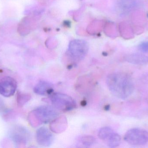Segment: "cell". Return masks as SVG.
<instances>
[{
    "mask_svg": "<svg viewBox=\"0 0 148 148\" xmlns=\"http://www.w3.org/2000/svg\"><path fill=\"white\" fill-rule=\"evenodd\" d=\"M17 83L12 77L7 76L0 81V94L8 97L14 95L16 91Z\"/></svg>",
    "mask_w": 148,
    "mask_h": 148,
    "instance_id": "obj_8",
    "label": "cell"
},
{
    "mask_svg": "<svg viewBox=\"0 0 148 148\" xmlns=\"http://www.w3.org/2000/svg\"><path fill=\"white\" fill-rule=\"evenodd\" d=\"M5 109V106L4 103L1 99L0 98V113L3 111Z\"/></svg>",
    "mask_w": 148,
    "mask_h": 148,
    "instance_id": "obj_16",
    "label": "cell"
},
{
    "mask_svg": "<svg viewBox=\"0 0 148 148\" xmlns=\"http://www.w3.org/2000/svg\"><path fill=\"white\" fill-rule=\"evenodd\" d=\"M124 139L126 142L133 146H140L148 142V132L140 128H133L127 131Z\"/></svg>",
    "mask_w": 148,
    "mask_h": 148,
    "instance_id": "obj_5",
    "label": "cell"
},
{
    "mask_svg": "<svg viewBox=\"0 0 148 148\" xmlns=\"http://www.w3.org/2000/svg\"><path fill=\"white\" fill-rule=\"evenodd\" d=\"M49 99L53 107L58 110L68 112L76 107V103L72 97L62 93H53L49 96Z\"/></svg>",
    "mask_w": 148,
    "mask_h": 148,
    "instance_id": "obj_4",
    "label": "cell"
},
{
    "mask_svg": "<svg viewBox=\"0 0 148 148\" xmlns=\"http://www.w3.org/2000/svg\"><path fill=\"white\" fill-rule=\"evenodd\" d=\"M88 43L84 40L75 39L70 41L68 48L67 56L70 61L77 63L82 61L88 51Z\"/></svg>",
    "mask_w": 148,
    "mask_h": 148,
    "instance_id": "obj_3",
    "label": "cell"
},
{
    "mask_svg": "<svg viewBox=\"0 0 148 148\" xmlns=\"http://www.w3.org/2000/svg\"><path fill=\"white\" fill-rule=\"evenodd\" d=\"M9 138L16 146L27 145L30 141L29 131L23 127L16 126L12 127L8 133Z\"/></svg>",
    "mask_w": 148,
    "mask_h": 148,
    "instance_id": "obj_6",
    "label": "cell"
},
{
    "mask_svg": "<svg viewBox=\"0 0 148 148\" xmlns=\"http://www.w3.org/2000/svg\"><path fill=\"white\" fill-rule=\"evenodd\" d=\"M126 60L131 64L144 65L148 63V56L143 54L135 53L128 55L126 57Z\"/></svg>",
    "mask_w": 148,
    "mask_h": 148,
    "instance_id": "obj_12",
    "label": "cell"
},
{
    "mask_svg": "<svg viewBox=\"0 0 148 148\" xmlns=\"http://www.w3.org/2000/svg\"><path fill=\"white\" fill-rule=\"evenodd\" d=\"M139 50L143 53H148V41L142 43L138 47Z\"/></svg>",
    "mask_w": 148,
    "mask_h": 148,
    "instance_id": "obj_15",
    "label": "cell"
},
{
    "mask_svg": "<svg viewBox=\"0 0 148 148\" xmlns=\"http://www.w3.org/2000/svg\"><path fill=\"white\" fill-rule=\"evenodd\" d=\"M107 83L112 94L121 100L128 98L134 89L131 77L122 72H115L109 75L107 77Z\"/></svg>",
    "mask_w": 148,
    "mask_h": 148,
    "instance_id": "obj_1",
    "label": "cell"
},
{
    "mask_svg": "<svg viewBox=\"0 0 148 148\" xmlns=\"http://www.w3.org/2000/svg\"><path fill=\"white\" fill-rule=\"evenodd\" d=\"M60 115L59 110L53 106L44 105L36 108L29 114V120L34 127L47 124L54 120Z\"/></svg>",
    "mask_w": 148,
    "mask_h": 148,
    "instance_id": "obj_2",
    "label": "cell"
},
{
    "mask_svg": "<svg viewBox=\"0 0 148 148\" xmlns=\"http://www.w3.org/2000/svg\"><path fill=\"white\" fill-rule=\"evenodd\" d=\"M31 98L30 95L28 94L18 93L17 95V103L19 106H23L27 103Z\"/></svg>",
    "mask_w": 148,
    "mask_h": 148,
    "instance_id": "obj_14",
    "label": "cell"
},
{
    "mask_svg": "<svg viewBox=\"0 0 148 148\" xmlns=\"http://www.w3.org/2000/svg\"><path fill=\"white\" fill-rule=\"evenodd\" d=\"M77 142L84 147H88L95 143V139L91 136L83 135L77 138Z\"/></svg>",
    "mask_w": 148,
    "mask_h": 148,
    "instance_id": "obj_13",
    "label": "cell"
},
{
    "mask_svg": "<svg viewBox=\"0 0 148 148\" xmlns=\"http://www.w3.org/2000/svg\"><path fill=\"white\" fill-rule=\"evenodd\" d=\"M98 136L109 147H117L121 144V139L120 135L109 127L101 128L98 132Z\"/></svg>",
    "mask_w": 148,
    "mask_h": 148,
    "instance_id": "obj_7",
    "label": "cell"
},
{
    "mask_svg": "<svg viewBox=\"0 0 148 148\" xmlns=\"http://www.w3.org/2000/svg\"><path fill=\"white\" fill-rule=\"evenodd\" d=\"M140 5V0H119L118 9L123 12H127L136 8Z\"/></svg>",
    "mask_w": 148,
    "mask_h": 148,
    "instance_id": "obj_11",
    "label": "cell"
},
{
    "mask_svg": "<svg viewBox=\"0 0 148 148\" xmlns=\"http://www.w3.org/2000/svg\"><path fill=\"white\" fill-rule=\"evenodd\" d=\"M34 91L39 95L49 96L53 93V86L49 82L40 81L36 85Z\"/></svg>",
    "mask_w": 148,
    "mask_h": 148,
    "instance_id": "obj_10",
    "label": "cell"
},
{
    "mask_svg": "<svg viewBox=\"0 0 148 148\" xmlns=\"http://www.w3.org/2000/svg\"><path fill=\"white\" fill-rule=\"evenodd\" d=\"M54 137L51 131L45 127H42L36 132V140L40 146L49 147L53 144Z\"/></svg>",
    "mask_w": 148,
    "mask_h": 148,
    "instance_id": "obj_9",
    "label": "cell"
}]
</instances>
